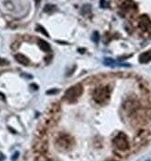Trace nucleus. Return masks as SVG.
<instances>
[{"label": "nucleus", "mask_w": 151, "mask_h": 161, "mask_svg": "<svg viewBox=\"0 0 151 161\" xmlns=\"http://www.w3.org/2000/svg\"><path fill=\"white\" fill-rule=\"evenodd\" d=\"M73 145H74V140L69 134L60 133L56 138V142H55L56 148L60 152H67L69 150H70Z\"/></svg>", "instance_id": "nucleus-1"}, {"label": "nucleus", "mask_w": 151, "mask_h": 161, "mask_svg": "<svg viewBox=\"0 0 151 161\" xmlns=\"http://www.w3.org/2000/svg\"><path fill=\"white\" fill-rule=\"evenodd\" d=\"M83 92H84V88H83V86L81 84L73 85V86L70 87L66 91L63 99L65 101L69 102V103L74 102V101H76L79 97L82 96Z\"/></svg>", "instance_id": "nucleus-2"}, {"label": "nucleus", "mask_w": 151, "mask_h": 161, "mask_svg": "<svg viewBox=\"0 0 151 161\" xmlns=\"http://www.w3.org/2000/svg\"><path fill=\"white\" fill-rule=\"evenodd\" d=\"M109 96H110V91H109V88L107 87V86L98 87L93 93L94 100L98 104L106 103L109 99Z\"/></svg>", "instance_id": "nucleus-3"}, {"label": "nucleus", "mask_w": 151, "mask_h": 161, "mask_svg": "<svg viewBox=\"0 0 151 161\" xmlns=\"http://www.w3.org/2000/svg\"><path fill=\"white\" fill-rule=\"evenodd\" d=\"M113 145L120 151H126L130 147L127 135L123 132H119L113 139Z\"/></svg>", "instance_id": "nucleus-4"}, {"label": "nucleus", "mask_w": 151, "mask_h": 161, "mask_svg": "<svg viewBox=\"0 0 151 161\" xmlns=\"http://www.w3.org/2000/svg\"><path fill=\"white\" fill-rule=\"evenodd\" d=\"M148 131L147 130L140 131L134 138V145L136 146H141L145 145L148 142Z\"/></svg>", "instance_id": "nucleus-5"}, {"label": "nucleus", "mask_w": 151, "mask_h": 161, "mask_svg": "<svg viewBox=\"0 0 151 161\" xmlns=\"http://www.w3.org/2000/svg\"><path fill=\"white\" fill-rule=\"evenodd\" d=\"M150 25V19L147 15H143L140 17L139 19V27L142 30H147L148 28V26Z\"/></svg>", "instance_id": "nucleus-6"}, {"label": "nucleus", "mask_w": 151, "mask_h": 161, "mask_svg": "<svg viewBox=\"0 0 151 161\" xmlns=\"http://www.w3.org/2000/svg\"><path fill=\"white\" fill-rule=\"evenodd\" d=\"M150 60H151V52H149V51H148V52H145V53L141 54V55H140V57H139V61H140V63L145 64V63L149 62Z\"/></svg>", "instance_id": "nucleus-7"}, {"label": "nucleus", "mask_w": 151, "mask_h": 161, "mask_svg": "<svg viewBox=\"0 0 151 161\" xmlns=\"http://www.w3.org/2000/svg\"><path fill=\"white\" fill-rule=\"evenodd\" d=\"M15 59L17 60L20 64L24 65V66H27V65L29 64V59L27 58V57H25L22 54H17V55H15Z\"/></svg>", "instance_id": "nucleus-8"}, {"label": "nucleus", "mask_w": 151, "mask_h": 161, "mask_svg": "<svg viewBox=\"0 0 151 161\" xmlns=\"http://www.w3.org/2000/svg\"><path fill=\"white\" fill-rule=\"evenodd\" d=\"M38 45H39V47L42 49L44 52H49L50 51V46L48 43H47L46 41L44 40H39L38 41Z\"/></svg>", "instance_id": "nucleus-9"}, {"label": "nucleus", "mask_w": 151, "mask_h": 161, "mask_svg": "<svg viewBox=\"0 0 151 161\" xmlns=\"http://www.w3.org/2000/svg\"><path fill=\"white\" fill-rule=\"evenodd\" d=\"M56 10V7L54 5H47L44 8V11L47 13H52Z\"/></svg>", "instance_id": "nucleus-10"}, {"label": "nucleus", "mask_w": 151, "mask_h": 161, "mask_svg": "<svg viewBox=\"0 0 151 161\" xmlns=\"http://www.w3.org/2000/svg\"><path fill=\"white\" fill-rule=\"evenodd\" d=\"M37 31L40 32H42L43 34H45L47 37H49V35H48V32L44 29V27H42V26H40V25H38L37 26Z\"/></svg>", "instance_id": "nucleus-11"}, {"label": "nucleus", "mask_w": 151, "mask_h": 161, "mask_svg": "<svg viewBox=\"0 0 151 161\" xmlns=\"http://www.w3.org/2000/svg\"><path fill=\"white\" fill-rule=\"evenodd\" d=\"M35 161H50L48 158H46L44 155H40V156H38L37 158H36V159Z\"/></svg>", "instance_id": "nucleus-12"}, {"label": "nucleus", "mask_w": 151, "mask_h": 161, "mask_svg": "<svg viewBox=\"0 0 151 161\" xmlns=\"http://www.w3.org/2000/svg\"><path fill=\"white\" fill-rule=\"evenodd\" d=\"M98 38H99V36H98V32H94V34H93V40L97 43V42H98Z\"/></svg>", "instance_id": "nucleus-13"}, {"label": "nucleus", "mask_w": 151, "mask_h": 161, "mask_svg": "<svg viewBox=\"0 0 151 161\" xmlns=\"http://www.w3.org/2000/svg\"><path fill=\"white\" fill-rule=\"evenodd\" d=\"M8 64V61L4 59V58H0V66H4V65Z\"/></svg>", "instance_id": "nucleus-14"}, {"label": "nucleus", "mask_w": 151, "mask_h": 161, "mask_svg": "<svg viewBox=\"0 0 151 161\" xmlns=\"http://www.w3.org/2000/svg\"><path fill=\"white\" fill-rule=\"evenodd\" d=\"M58 92H59V90L55 89V90H50V91H48V92H47V94H48V95H51V94H54V93H58Z\"/></svg>", "instance_id": "nucleus-15"}, {"label": "nucleus", "mask_w": 151, "mask_h": 161, "mask_svg": "<svg viewBox=\"0 0 151 161\" xmlns=\"http://www.w3.org/2000/svg\"><path fill=\"white\" fill-rule=\"evenodd\" d=\"M0 100H5V95L0 92Z\"/></svg>", "instance_id": "nucleus-16"}, {"label": "nucleus", "mask_w": 151, "mask_h": 161, "mask_svg": "<svg viewBox=\"0 0 151 161\" xmlns=\"http://www.w3.org/2000/svg\"><path fill=\"white\" fill-rule=\"evenodd\" d=\"M106 161H117V160H115V159H113V158H109V159H108V160H106Z\"/></svg>", "instance_id": "nucleus-17"}]
</instances>
